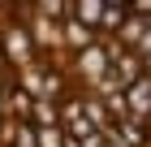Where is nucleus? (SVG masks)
Wrapping results in <instances>:
<instances>
[{
  "label": "nucleus",
  "instance_id": "obj_3",
  "mask_svg": "<svg viewBox=\"0 0 151 147\" xmlns=\"http://www.w3.org/2000/svg\"><path fill=\"white\" fill-rule=\"evenodd\" d=\"M73 22L99 26V22H104V0H73Z\"/></svg>",
  "mask_w": 151,
  "mask_h": 147
},
{
  "label": "nucleus",
  "instance_id": "obj_4",
  "mask_svg": "<svg viewBox=\"0 0 151 147\" xmlns=\"http://www.w3.org/2000/svg\"><path fill=\"white\" fill-rule=\"evenodd\" d=\"M4 48H9V61H30V35L26 30H9Z\"/></svg>",
  "mask_w": 151,
  "mask_h": 147
},
{
  "label": "nucleus",
  "instance_id": "obj_8",
  "mask_svg": "<svg viewBox=\"0 0 151 147\" xmlns=\"http://www.w3.org/2000/svg\"><path fill=\"white\" fill-rule=\"evenodd\" d=\"M129 9L138 13V17H147V13H151V0H129Z\"/></svg>",
  "mask_w": 151,
  "mask_h": 147
},
{
  "label": "nucleus",
  "instance_id": "obj_1",
  "mask_svg": "<svg viewBox=\"0 0 151 147\" xmlns=\"http://www.w3.org/2000/svg\"><path fill=\"white\" fill-rule=\"evenodd\" d=\"M65 121H69V130H73V138H78V143H91L99 130H108V125H112V117L104 113V104H99V100H78V104H69Z\"/></svg>",
  "mask_w": 151,
  "mask_h": 147
},
{
  "label": "nucleus",
  "instance_id": "obj_10",
  "mask_svg": "<svg viewBox=\"0 0 151 147\" xmlns=\"http://www.w3.org/2000/svg\"><path fill=\"white\" fill-rule=\"evenodd\" d=\"M147 69H151V61H147Z\"/></svg>",
  "mask_w": 151,
  "mask_h": 147
},
{
  "label": "nucleus",
  "instance_id": "obj_2",
  "mask_svg": "<svg viewBox=\"0 0 151 147\" xmlns=\"http://www.w3.org/2000/svg\"><path fill=\"white\" fill-rule=\"evenodd\" d=\"M125 117H134V121L151 117V82L147 78H134L125 87Z\"/></svg>",
  "mask_w": 151,
  "mask_h": 147
},
{
  "label": "nucleus",
  "instance_id": "obj_5",
  "mask_svg": "<svg viewBox=\"0 0 151 147\" xmlns=\"http://www.w3.org/2000/svg\"><path fill=\"white\" fill-rule=\"evenodd\" d=\"M104 65H108V56L99 48H86V52H82V69H86V74H104Z\"/></svg>",
  "mask_w": 151,
  "mask_h": 147
},
{
  "label": "nucleus",
  "instance_id": "obj_9",
  "mask_svg": "<svg viewBox=\"0 0 151 147\" xmlns=\"http://www.w3.org/2000/svg\"><path fill=\"white\" fill-rule=\"evenodd\" d=\"M104 4H125V0H104Z\"/></svg>",
  "mask_w": 151,
  "mask_h": 147
},
{
  "label": "nucleus",
  "instance_id": "obj_6",
  "mask_svg": "<svg viewBox=\"0 0 151 147\" xmlns=\"http://www.w3.org/2000/svg\"><path fill=\"white\" fill-rule=\"evenodd\" d=\"M39 147H60V130L56 125H39Z\"/></svg>",
  "mask_w": 151,
  "mask_h": 147
},
{
  "label": "nucleus",
  "instance_id": "obj_7",
  "mask_svg": "<svg viewBox=\"0 0 151 147\" xmlns=\"http://www.w3.org/2000/svg\"><path fill=\"white\" fill-rule=\"evenodd\" d=\"M39 9L52 17V13H60V9H65V0H39Z\"/></svg>",
  "mask_w": 151,
  "mask_h": 147
}]
</instances>
